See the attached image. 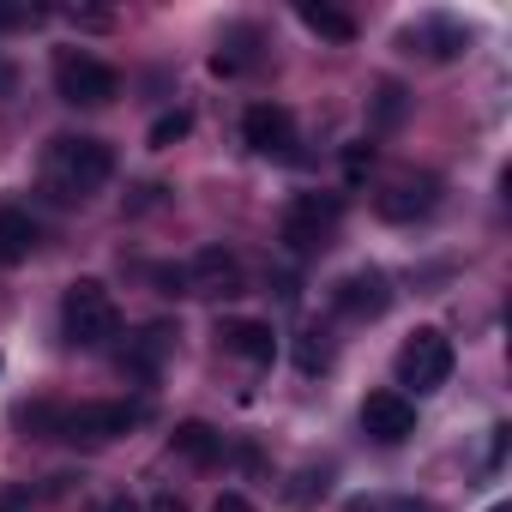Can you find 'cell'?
I'll return each mask as SVG.
<instances>
[{
    "mask_svg": "<svg viewBox=\"0 0 512 512\" xmlns=\"http://www.w3.org/2000/svg\"><path fill=\"white\" fill-rule=\"evenodd\" d=\"M109 175H115V145H109V139H91V133H67V139H55L49 157H43V187H49V199H61V205L91 199L97 187H109Z\"/></svg>",
    "mask_w": 512,
    "mask_h": 512,
    "instance_id": "cell-1",
    "label": "cell"
},
{
    "mask_svg": "<svg viewBox=\"0 0 512 512\" xmlns=\"http://www.w3.org/2000/svg\"><path fill=\"white\" fill-rule=\"evenodd\" d=\"M61 332H67V344H79V350H103V344L121 332L115 296H109L97 278L67 284V296H61Z\"/></svg>",
    "mask_w": 512,
    "mask_h": 512,
    "instance_id": "cell-2",
    "label": "cell"
},
{
    "mask_svg": "<svg viewBox=\"0 0 512 512\" xmlns=\"http://www.w3.org/2000/svg\"><path fill=\"white\" fill-rule=\"evenodd\" d=\"M55 91H61V103H73V109H103V103L121 97V79H115L109 61H97V55H85V49H61V55H55Z\"/></svg>",
    "mask_w": 512,
    "mask_h": 512,
    "instance_id": "cell-3",
    "label": "cell"
},
{
    "mask_svg": "<svg viewBox=\"0 0 512 512\" xmlns=\"http://www.w3.org/2000/svg\"><path fill=\"white\" fill-rule=\"evenodd\" d=\"M398 386H416V392H440L446 380H452V368H458V350H452V338L446 332H434V326H422V332H410L404 338V350H398Z\"/></svg>",
    "mask_w": 512,
    "mask_h": 512,
    "instance_id": "cell-4",
    "label": "cell"
},
{
    "mask_svg": "<svg viewBox=\"0 0 512 512\" xmlns=\"http://www.w3.org/2000/svg\"><path fill=\"white\" fill-rule=\"evenodd\" d=\"M344 223V199L338 193H296L290 211H284V247L290 253H314L338 235Z\"/></svg>",
    "mask_w": 512,
    "mask_h": 512,
    "instance_id": "cell-5",
    "label": "cell"
},
{
    "mask_svg": "<svg viewBox=\"0 0 512 512\" xmlns=\"http://www.w3.org/2000/svg\"><path fill=\"white\" fill-rule=\"evenodd\" d=\"M139 416H145V404H79V410H55L49 434L73 440V446H103V440L127 434Z\"/></svg>",
    "mask_w": 512,
    "mask_h": 512,
    "instance_id": "cell-6",
    "label": "cell"
},
{
    "mask_svg": "<svg viewBox=\"0 0 512 512\" xmlns=\"http://www.w3.org/2000/svg\"><path fill=\"white\" fill-rule=\"evenodd\" d=\"M362 434H368L374 446H404V440L416 434V404H410L404 392H368V404H362Z\"/></svg>",
    "mask_w": 512,
    "mask_h": 512,
    "instance_id": "cell-7",
    "label": "cell"
},
{
    "mask_svg": "<svg viewBox=\"0 0 512 512\" xmlns=\"http://www.w3.org/2000/svg\"><path fill=\"white\" fill-rule=\"evenodd\" d=\"M241 139H247V151H260V157H290V145H296V115H290L284 103H253V109L241 115Z\"/></svg>",
    "mask_w": 512,
    "mask_h": 512,
    "instance_id": "cell-8",
    "label": "cell"
},
{
    "mask_svg": "<svg viewBox=\"0 0 512 512\" xmlns=\"http://www.w3.org/2000/svg\"><path fill=\"white\" fill-rule=\"evenodd\" d=\"M332 308L344 314V320H380L386 308H392V284H386V272H350V278H338L332 284Z\"/></svg>",
    "mask_w": 512,
    "mask_h": 512,
    "instance_id": "cell-9",
    "label": "cell"
},
{
    "mask_svg": "<svg viewBox=\"0 0 512 512\" xmlns=\"http://www.w3.org/2000/svg\"><path fill=\"white\" fill-rule=\"evenodd\" d=\"M247 272L229 247H199L193 266H187V296H241Z\"/></svg>",
    "mask_w": 512,
    "mask_h": 512,
    "instance_id": "cell-10",
    "label": "cell"
},
{
    "mask_svg": "<svg viewBox=\"0 0 512 512\" xmlns=\"http://www.w3.org/2000/svg\"><path fill=\"white\" fill-rule=\"evenodd\" d=\"M374 205H380L386 223H416V217H428V211L440 205V181H434V175H398Z\"/></svg>",
    "mask_w": 512,
    "mask_h": 512,
    "instance_id": "cell-11",
    "label": "cell"
},
{
    "mask_svg": "<svg viewBox=\"0 0 512 512\" xmlns=\"http://www.w3.org/2000/svg\"><path fill=\"white\" fill-rule=\"evenodd\" d=\"M217 344L235 356V362H253V368H266L278 356V332L266 320H217Z\"/></svg>",
    "mask_w": 512,
    "mask_h": 512,
    "instance_id": "cell-12",
    "label": "cell"
},
{
    "mask_svg": "<svg viewBox=\"0 0 512 512\" xmlns=\"http://www.w3.org/2000/svg\"><path fill=\"white\" fill-rule=\"evenodd\" d=\"M404 49L410 55H428V61H452V55L470 49V31L458 19H422V25L404 31Z\"/></svg>",
    "mask_w": 512,
    "mask_h": 512,
    "instance_id": "cell-13",
    "label": "cell"
},
{
    "mask_svg": "<svg viewBox=\"0 0 512 512\" xmlns=\"http://www.w3.org/2000/svg\"><path fill=\"white\" fill-rule=\"evenodd\" d=\"M169 452H175L181 464H193V470H211V464L223 458V434H217L211 422H181V428L169 434Z\"/></svg>",
    "mask_w": 512,
    "mask_h": 512,
    "instance_id": "cell-14",
    "label": "cell"
},
{
    "mask_svg": "<svg viewBox=\"0 0 512 512\" xmlns=\"http://www.w3.org/2000/svg\"><path fill=\"white\" fill-rule=\"evenodd\" d=\"M253 61H260V31H253V25H235V31L217 43L211 73H217V79H235V73H247Z\"/></svg>",
    "mask_w": 512,
    "mask_h": 512,
    "instance_id": "cell-15",
    "label": "cell"
},
{
    "mask_svg": "<svg viewBox=\"0 0 512 512\" xmlns=\"http://www.w3.org/2000/svg\"><path fill=\"white\" fill-rule=\"evenodd\" d=\"M31 247H37V217L19 211V205H7V211H0V266L31 260Z\"/></svg>",
    "mask_w": 512,
    "mask_h": 512,
    "instance_id": "cell-16",
    "label": "cell"
},
{
    "mask_svg": "<svg viewBox=\"0 0 512 512\" xmlns=\"http://www.w3.org/2000/svg\"><path fill=\"white\" fill-rule=\"evenodd\" d=\"M296 19H302L314 37H326V43H350V37H356V19H350V13H338V7H326V0H302Z\"/></svg>",
    "mask_w": 512,
    "mask_h": 512,
    "instance_id": "cell-17",
    "label": "cell"
},
{
    "mask_svg": "<svg viewBox=\"0 0 512 512\" xmlns=\"http://www.w3.org/2000/svg\"><path fill=\"white\" fill-rule=\"evenodd\" d=\"M163 350H169V326H145V332H139V344L121 356V368H127L133 380H151V374H157V362H163Z\"/></svg>",
    "mask_w": 512,
    "mask_h": 512,
    "instance_id": "cell-18",
    "label": "cell"
},
{
    "mask_svg": "<svg viewBox=\"0 0 512 512\" xmlns=\"http://www.w3.org/2000/svg\"><path fill=\"white\" fill-rule=\"evenodd\" d=\"M296 368L302 374H326L332 368V338L326 332H302L296 338Z\"/></svg>",
    "mask_w": 512,
    "mask_h": 512,
    "instance_id": "cell-19",
    "label": "cell"
},
{
    "mask_svg": "<svg viewBox=\"0 0 512 512\" xmlns=\"http://www.w3.org/2000/svg\"><path fill=\"white\" fill-rule=\"evenodd\" d=\"M326 488H332V470L320 464V470H302V476L290 482L284 500H290V506H314V500H326Z\"/></svg>",
    "mask_w": 512,
    "mask_h": 512,
    "instance_id": "cell-20",
    "label": "cell"
},
{
    "mask_svg": "<svg viewBox=\"0 0 512 512\" xmlns=\"http://www.w3.org/2000/svg\"><path fill=\"white\" fill-rule=\"evenodd\" d=\"M187 133H193V115H187V109H169V115L151 121V145H157V151H169V145L187 139Z\"/></svg>",
    "mask_w": 512,
    "mask_h": 512,
    "instance_id": "cell-21",
    "label": "cell"
},
{
    "mask_svg": "<svg viewBox=\"0 0 512 512\" xmlns=\"http://www.w3.org/2000/svg\"><path fill=\"white\" fill-rule=\"evenodd\" d=\"M398 115H404V91H398V85H380V97H374V121L392 127Z\"/></svg>",
    "mask_w": 512,
    "mask_h": 512,
    "instance_id": "cell-22",
    "label": "cell"
},
{
    "mask_svg": "<svg viewBox=\"0 0 512 512\" xmlns=\"http://www.w3.org/2000/svg\"><path fill=\"white\" fill-rule=\"evenodd\" d=\"M49 13L43 7H0V31H31V25H43Z\"/></svg>",
    "mask_w": 512,
    "mask_h": 512,
    "instance_id": "cell-23",
    "label": "cell"
},
{
    "mask_svg": "<svg viewBox=\"0 0 512 512\" xmlns=\"http://www.w3.org/2000/svg\"><path fill=\"white\" fill-rule=\"evenodd\" d=\"M368 169H374V145H350V151H344V175H350V181H362Z\"/></svg>",
    "mask_w": 512,
    "mask_h": 512,
    "instance_id": "cell-24",
    "label": "cell"
},
{
    "mask_svg": "<svg viewBox=\"0 0 512 512\" xmlns=\"http://www.w3.org/2000/svg\"><path fill=\"white\" fill-rule=\"evenodd\" d=\"M386 512H434V500H416V494H398Z\"/></svg>",
    "mask_w": 512,
    "mask_h": 512,
    "instance_id": "cell-25",
    "label": "cell"
},
{
    "mask_svg": "<svg viewBox=\"0 0 512 512\" xmlns=\"http://www.w3.org/2000/svg\"><path fill=\"white\" fill-rule=\"evenodd\" d=\"M211 512H253V506H247L241 494H217V506H211Z\"/></svg>",
    "mask_w": 512,
    "mask_h": 512,
    "instance_id": "cell-26",
    "label": "cell"
},
{
    "mask_svg": "<svg viewBox=\"0 0 512 512\" xmlns=\"http://www.w3.org/2000/svg\"><path fill=\"white\" fill-rule=\"evenodd\" d=\"M145 512H187V506H181V494H157V500H151Z\"/></svg>",
    "mask_w": 512,
    "mask_h": 512,
    "instance_id": "cell-27",
    "label": "cell"
},
{
    "mask_svg": "<svg viewBox=\"0 0 512 512\" xmlns=\"http://www.w3.org/2000/svg\"><path fill=\"white\" fill-rule=\"evenodd\" d=\"M103 512H139V506H133V500H109Z\"/></svg>",
    "mask_w": 512,
    "mask_h": 512,
    "instance_id": "cell-28",
    "label": "cell"
},
{
    "mask_svg": "<svg viewBox=\"0 0 512 512\" xmlns=\"http://www.w3.org/2000/svg\"><path fill=\"white\" fill-rule=\"evenodd\" d=\"M494 512H506V506H494Z\"/></svg>",
    "mask_w": 512,
    "mask_h": 512,
    "instance_id": "cell-29",
    "label": "cell"
}]
</instances>
